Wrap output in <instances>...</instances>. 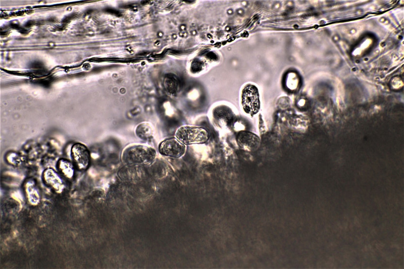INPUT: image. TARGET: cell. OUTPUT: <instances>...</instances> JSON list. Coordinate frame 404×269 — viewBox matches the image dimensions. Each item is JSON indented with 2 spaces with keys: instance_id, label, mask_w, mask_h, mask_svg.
<instances>
[{
  "instance_id": "6da1fadb",
  "label": "cell",
  "mask_w": 404,
  "mask_h": 269,
  "mask_svg": "<svg viewBox=\"0 0 404 269\" xmlns=\"http://www.w3.org/2000/svg\"><path fill=\"white\" fill-rule=\"evenodd\" d=\"M156 156V150L141 144H131L125 148L122 159L127 164L147 165L152 163Z\"/></svg>"
},
{
  "instance_id": "7a4b0ae2",
  "label": "cell",
  "mask_w": 404,
  "mask_h": 269,
  "mask_svg": "<svg viewBox=\"0 0 404 269\" xmlns=\"http://www.w3.org/2000/svg\"><path fill=\"white\" fill-rule=\"evenodd\" d=\"M175 136L178 140L185 144L204 143L209 139L206 130L192 126L181 127L177 130Z\"/></svg>"
},
{
  "instance_id": "3957f363",
  "label": "cell",
  "mask_w": 404,
  "mask_h": 269,
  "mask_svg": "<svg viewBox=\"0 0 404 269\" xmlns=\"http://www.w3.org/2000/svg\"><path fill=\"white\" fill-rule=\"evenodd\" d=\"M241 103L244 112L254 116L259 111L260 101L257 88L251 84L246 85L241 94Z\"/></svg>"
},
{
  "instance_id": "277c9868",
  "label": "cell",
  "mask_w": 404,
  "mask_h": 269,
  "mask_svg": "<svg viewBox=\"0 0 404 269\" xmlns=\"http://www.w3.org/2000/svg\"><path fill=\"white\" fill-rule=\"evenodd\" d=\"M160 152L164 155L178 158L185 153L186 147L183 143L176 138H169L163 140L159 146Z\"/></svg>"
},
{
  "instance_id": "5b68a950",
  "label": "cell",
  "mask_w": 404,
  "mask_h": 269,
  "mask_svg": "<svg viewBox=\"0 0 404 269\" xmlns=\"http://www.w3.org/2000/svg\"><path fill=\"white\" fill-rule=\"evenodd\" d=\"M236 141L241 148L249 151L256 150L260 143L259 137L252 132L247 131L239 132L237 135Z\"/></svg>"
},
{
  "instance_id": "8992f818",
  "label": "cell",
  "mask_w": 404,
  "mask_h": 269,
  "mask_svg": "<svg viewBox=\"0 0 404 269\" xmlns=\"http://www.w3.org/2000/svg\"><path fill=\"white\" fill-rule=\"evenodd\" d=\"M72 155L79 169H86L89 163V153L86 147L80 143L75 144L72 147Z\"/></svg>"
},
{
  "instance_id": "52a82bcc",
  "label": "cell",
  "mask_w": 404,
  "mask_h": 269,
  "mask_svg": "<svg viewBox=\"0 0 404 269\" xmlns=\"http://www.w3.org/2000/svg\"><path fill=\"white\" fill-rule=\"evenodd\" d=\"M45 182L50 185L58 193H61L64 188V184L60 176L51 169L46 170L43 174Z\"/></svg>"
},
{
  "instance_id": "ba28073f",
  "label": "cell",
  "mask_w": 404,
  "mask_h": 269,
  "mask_svg": "<svg viewBox=\"0 0 404 269\" xmlns=\"http://www.w3.org/2000/svg\"><path fill=\"white\" fill-rule=\"evenodd\" d=\"M214 121L220 127H227L233 121L232 114L227 111L217 110L213 115Z\"/></svg>"
},
{
  "instance_id": "9c48e42d",
  "label": "cell",
  "mask_w": 404,
  "mask_h": 269,
  "mask_svg": "<svg viewBox=\"0 0 404 269\" xmlns=\"http://www.w3.org/2000/svg\"><path fill=\"white\" fill-rule=\"evenodd\" d=\"M135 133L139 138L146 140L151 138L153 129L149 124L142 123L137 126Z\"/></svg>"
},
{
  "instance_id": "30bf717a",
  "label": "cell",
  "mask_w": 404,
  "mask_h": 269,
  "mask_svg": "<svg viewBox=\"0 0 404 269\" xmlns=\"http://www.w3.org/2000/svg\"><path fill=\"white\" fill-rule=\"evenodd\" d=\"M26 192L28 201L32 205H36L39 202V196L33 185L28 183L26 185Z\"/></svg>"
},
{
  "instance_id": "8fae6325",
  "label": "cell",
  "mask_w": 404,
  "mask_h": 269,
  "mask_svg": "<svg viewBox=\"0 0 404 269\" xmlns=\"http://www.w3.org/2000/svg\"><path fill=\"white\" fill-rule=\"evenodd\" d=\"M59 168L63 174L68 178H71L74 174V169L69 161L62 159L59 162Z\"/></svg>"
}]
</instances>
